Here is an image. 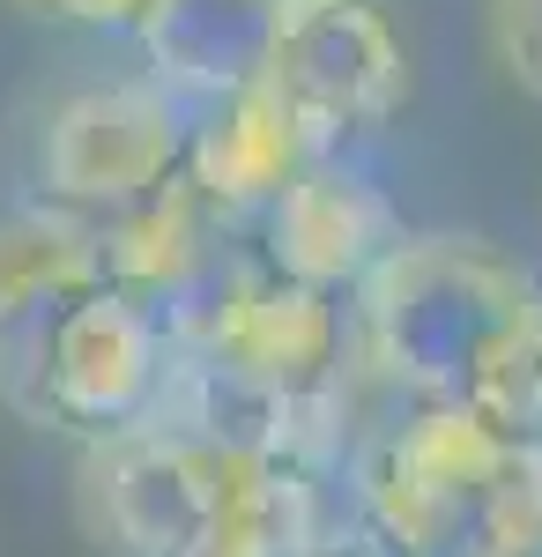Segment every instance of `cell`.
I'll return each instance as SVG.
<instances>
[{"label":"cell","instance_id":"8","mask_svg":"<svg viewBox=\"0 0 542 557\" xmlns=\"http://www.w3.org/2000/svg\"><path fill=\"white\" fill-rule=\"evenodd\" d=\"M171 372V335L164 320L126 290H97L67 320L60 357H52V431L120 438L157 417V394Z\"/></svg>","mask_w":542,"mask_h":557},{"label":"cell","instance_id":"17","mask_svg":"<svg viewBox=\"0 0 542 557\" xmlns=\"http://www.w3.org/2000/svg\"><path fill=\"white\" fill-rule=\"evenodd\" d=\"M275 557H379V550L349 543V535H320V543H291V550H275Z\"/></svg>","mask_w":542,"mask_h":557},{"label":"cell","instance_id":"15","mask_svg":"<svg viewBox=\"0 0 542 557\" xmlns=\"http://www.w3.org/2000/svg\"><path fill=\"white\" fill-rule=\"evenodd\" d=\"M491 52L505 83L542 104V0H491Z\"/></svg>","mask_w":542,"mask_h":557},{"label":"cell","instance_id":"4","mask_svg":"<svg viewBox=\"0 0 542 557\" xmlns=\"http://www.w3.org/2000/svg\"><path fill=\"white\" fill-rule=\"evenodd\" d=\"M186 164V104L157 83H104L67 97L38 141L45 201L60 215H120L171 186Z\"/></svg>","mask_w":542,"mask_h":557},{"label":"cell","instance_id":"1","mask_svg":"<svg viewBox=\"0 0 542 557\" xmlns=\"http://www.w3.org/2000/svg\"><path fill=\"white\" fill-rule=\"evenodd\" d=\"M535 283L528 268H513L498 246L483 238H402L394 253L379 260L357 290V327L349 349L372 364L379 386H394L402 401L439 409L460 401L483 380V364L498 357V343L528 320Z\"/></svg>","mask_w":542,"mask_h":557},{"label":"cell","instance_id":"14","mask_svg":"<svg viewBox=\"0 0 542 557\" xmlns=\"http://www.w3.org/2000/svg\"><path fill=\"white\" fill-rule=\"evenodd\" d=\"M476 550L542 557V438H528V446L505 454V475L491 483V506L476 520Z\"/></svg>","mask_w":542,"mask_h":557},{"label":"cell","instance_id":"16","mask_svg":"<svg viewBox=\"0 0 542 557\" xmlns=\"http://www.w3.org/2000/svg\"><path fill=\"white\" fill-rule=\"evenodd\" d=\"M30 15H60V23H141L149 0H23Z\"/></svg>","mask_w":542,"mask_h":557},{"label":"cell","instance_id":"12","mask_svg":"<svg viewBox=\"0 0 542 557\" xmlns=\"http://www.w3.org/2000/svg\"><path fill=\"white\" fill-rule=\"evenodd\" d=\"M223 231V215L201 209V194L186 178L157 186L149 201H134L120 215H97L89 238H97V268H104V290H126V298L157 305L186 275V260Z\"/></svg>","mask_w":542,"mask_h":557},{"label":"cell","instance_id":"5","mask_svg":"<svg viewBox=\"0 0 542 557\" xmlns=\"http://www.w3.org/2000/svg\"><path fill=\"white\" fill-rule=\"evenodd\" d=\"M83 491L97 535L120 557H209L231 513V461L141 424L89 446Z\"/></svg>","mask_w":542,"mask_h":557},{"label":"cell","instance_id":"13","mask_svg":"<svg viewBox=\"0 0 542 557\" xmlns=\"http://www.w3.org/2000/svg\"><path fill=\"white\" fill-rule=\"evenodd\" d=\"M468 409L498 431V438H513V446L542 438V290H535V305H528V320H520L498 343V357L483 364Z\"/></svg>","mask_w":542,"mask_h":557},{"label":"cell","instance_id":"9","mask_svg":"<svg viewBox=\"0 0 542 557\" xmlns=\"http://www.w3.org/2000/svg\"><path fill=\"white\" fill-rule=\"evenodd\" d=\"M291 0H149L134 38L149 52V83L186 112L246 97L268 83L275 30Z\"/></svg>","mask_w":542,"mask_h":557},{"label":"cell","instance_id":"18","mask_svg":"<svg viewBox=\"0 0 542 557\" xmlns=\"http://www.w3.org/2000/svg\"><path fill=\"white\" fill-rule=\"evenodd\" d=\"M476 557H513V550H476Z\"/></svg>","mask_w":542,"mask_h":557},{"label":"cell","instance_id":"6","mask_svg":"<svg viewBox=\"0 0 542 557\" xmlns=\"http://www.w3.org/2000/svg\"><path fill=\"white\" fill-rule=\"evenodd\" d=\"M104 290L97 238L83 215L23 209L0 223V409L52 424V357L83 298Z\"/></svg>","mask_w":542,"mask_h":557},{"label":"cell","instance_id":"11","mask_svg":"<svg viewBox=\"0 0 542 557\" xmlns=\"http://www.w3.org/2000/svg\"><path fill=\"white\" fill-rule=\"evenodd\" d=\"M223 357H238L252 380L283 386V394H312V386H328L334 372H342V357H349L342 305L320 298V290H305V283H283V275L268 268L260 290H252V305H246V320L231 327Z\"/></svg>","mask_w":542,"mask_h":557},{"label":"cell","instance_id":"10","mask_svg":"<svg viewBox=\"0 0 542 557\" xmlns=\"http://www.w3.org/2000/svg\"><path fill=\"white\" fill-rule=\"evenodd\" d=\"M305 164L312 157L297 141L291 112L268 97V83L246 89V97H223V104L186 112V164H178V178L201 194V209L238 223V231L275 209Z\"/></svg>","mask_w":542,"mask_h":557},{"label":"cell","instance_id":"7","mask_svg":"<svg viewBox=\"0 0 542 557\" xmlns=\"http://www.w3.org/2000/svg\"><path fill=\"white\" fill-rule=\"evenodd\" d=\"M260 238V260L283 275V283H305L320 298H357L365 275L394 253L409 231H402V209L379 194L365 172H349L342 157L328 164H305L291 178V194L252 223Z\"/></svg>","mask_w":542,"mask_h":557},{"label":"cell","instance_id":"2","mask_svg":"<svg viewBox=\"0 0 542 557\" xmlns=\"http://www.w3.org/2000/svg\"><path fill=\"white\" fill-rule=\"evenodd\" d=\"M505 454L513 438H498L460 401L402 409L386 431H372L349 454V483L379 557H468Z\"/></svg>","mask_w":542,"mask_h":557},{"label":"cell","instance_id":"3","mask_svg":"<svg viewBox=\"0 0 542 557\" xmlns=\"http://www.w3.org/2000/svg\"><path fill=\"white\" fill-rule=\"evenodd\" d=\"M268 97L291 112L305 157L328 164L402 112L409 60L372 0H291L268 60Z\"/></svg>","mask_w":542,"mask_h":557}]
</instances>
